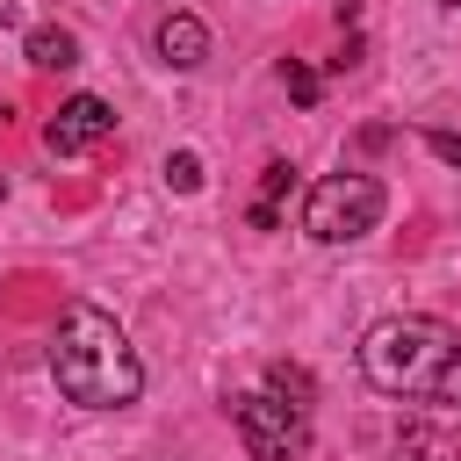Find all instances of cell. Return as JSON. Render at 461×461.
<instances>
[{"instance_id": "1", "label": "cell", "mask_w": 461, "mask_h": 461, "mask_svg": "<svg viewBox=\"0 0 461 461\" xmlns=\"http://www.w3.org/2000/svg\"><path fill=\"white\" fill-rule=\"evenodd\" d=\"M50 382L79 411H122V403L144 396V360L108 310L72 303L58 317V339H50Z\"/></svg>"}, {"instance_id": "8", "label": "cell", "mask_w": 461, "mask_h": 461, "mask_svg": "<svg viewBox=\"0 0 461 461\" xmlns=\"http://www.w3.org/2000/svg\"><path fill=\"white\" fill-rule=\"evenodd\" d=\"M396 454H403V461H461V432H439V425L418 418V425L396 432Z\"/></svg>"}, {"instance_id": "15", "label": "cell", "mask_w": 461, "mask_h": 461, "mask_svg": "<svg viewBox=\"0 0 461 461\" xmlns=\"http://www.w3.org/2000/svg\"><path fill=\"white\" fill-rule=\"evenodd\" d=\"M439 7H461V0H439Z\"/></svg>"}, {"instance_id": "11", "label": "cell", "mask_w": 461, "mask_h": 461, "mask_svg": "<svg viewBox=\"0 0 461 461\" xmlns=\"http://www.w3.org/2000/svg\"><path fill=\"white\" fill-rule=\"evenodd\" d=\"M166 187H173V194H194V187H202V158H194V151H166Z\"/></svg>"}, {"instance_id": "9", "label": "cell", "mask_w": 461, "mask_h": 461, "mask_svg": "<svg viewBox=\"0 0 461 461\" xmlns=\"http://www.w3.org/2000/svg\"><path fill=\"white\" fill-rule=\"evenodd\" d=\"M295 187V166L288 158H274L267 173H259V202H252V230H274L281 223V194Z\"/></svg>"}, {"instance_id": "4", "label": "cell", "mask_w": 461, "mask_h": 461, "mask_svg": "<svg viewBox=\"0 0 461 461\" xmlns=\"http://www.w3.org/2000/svg\"><path fill=\"white\" fill-rule=\"evenodd\" d=\"M230 425H238V439H245L252 461H295L310 447V411H295L281 396H259V389L230 396Z\"/></svg>"}, {"instance_id": "12", "label": "cell", "mask_w": 461, "mask_h": 461, "mask_svg": "<svg viewBox=\"0 0 461 461\" xmlns=\"http://www.w3.org/2000/svg\"><path fill=\"white\" fill-rule=\"evenodd\" d=\"M281 86H288V94H295V101H303V108H310V101H317V72H310V65H295V58H288V65H281Z\"/></svg>"}, {"instance_id": "14", "label": "cell", "mask_w": 461, "mask_h": 461, "mask_svg": "<svg viewBox=\"0 0 461 461\" xmlns=\"http://www.w3.org/2000/svg\"><path fill=\"white\" fill-rule=\"evenodd\" d=\"M0 202H7V180H0Z\"/></svg>"}, {"instance_id": "6", "label": "cell", "mask_w": 461, "mask_h": 461, "mask_svg": "<svg viewBox=\"0 0 461 461\" xmlns=\"http://www.w3.org/2000/svg\"><path fill=\"white\" fill-rule=\"evenodd\" d=\"M151 43H158V58H166L173 72H194V65L209 58V29H202V14H187V7H173V14L151 29Z\"/></svg>"}, {"instance_id": "5", "label": "cell", "mask_w": 461, "mask_h": 461, "mask_svg": "<svg viewBox=\"0 0 461 461\" xmlns=\"http://www.w3.org/2000/svg\"><path fill=\"white\" fill-rule=\"evenodd\" d=\"M108 130H115V108H108L101 94H72V101L43 122V144H50V158H79V151H94Z\"/></svg>"}, {"instance_id": "13", "label": "cell", "mask_w": 461, "mask_h": 461, "mask_svg": "<svg viewBox=\"0 0 461 461\" xmlns=\"http://www.w3.org/2000/svg\"><path fill=\"white\" fill-rule=\"evenodd\" d=\"M425 144H432V158L461 166V130H425Z\"/></svg>"}, {"instance_id": "10", "label": "cell", "mask_w": 461, "mask_h": 461, "mask_svg": "<svg viewBox=\"0 0 461 461\" xmlns=\"http://www.w3.org/2000/svg\"><path fill=\"white\" fill-rule=\"evenodd\" d=\"M267 382H274V396H288L295 411H310V403H317V382H310L303 367H288V360H274V367H267Z\"/></svg>"}, {"instance_id": "2", "label": "cell", "mask_w": 461, "mask_h": 461, "mask_svg": "<svg viewBox=\"0 0 461 461\" xmlns=\"http://www.w3.org/2000/svg\"><path fill=\"white\" fill-rule=\"evenodd\" d=\"M360 375L382 396H447L461 375V331L447 317H382L360 331Z\"/></svg>"}, {"instance_id": "3", "label": "cell", "mask_w": 461, "mask_h": 461, "mask_svg": "<svg viewBox=\"0 0 461 461\" xmlns=\"http://www.w3.org/2000/svg\"><path fill=\"white\" fill-rule=\"evenodd\" d=\"M382 209H389V194H382L375 173H324L303 202V230L317 245H353L382 223Z\"/></svg>"}, {"instance_id": "7", "label": "cell", "mask_w": 461, "mask_h": 461, "mask_svg": "<svg viewBox=\"0 0 461 461\" xmlns=\"http://www.w3.org/2000/svg\"><path fill=\"white\" fill-rule=\"evenodd\" d=\"M29 65H36V72H72V65H79V36L58 29V22L29 29Z\"/></svg>"}]
</instances>
